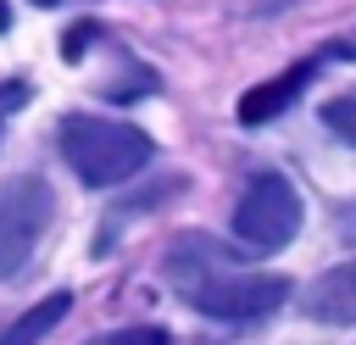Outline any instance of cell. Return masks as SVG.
<instances>
[{"label": "cell", "mask_w": 356, "mask_h": 345, "mask_svg": "<svg viewBox=\"0 0 356 345\" xmlns=\"http://www.w3.org/2000/svg\"><path fill=\"white\" fill-rule=\"evenodd\" d=\"M323 122H328L339 139H350V145H356V95H339V100H328V106H323Z\"/></svg>", "instance_id": "ba28073f"}, {"label": "cell", "mask_w": 356, "mask_h": 345, "mask_svg": "<svg viewBox=\"0 0 356 345\" xmlns=\"http://www.w3.org/2000/svg\"><path fill=\"white\" fill-rule=\"evenodd\" d=\"M6 28H11V6L0 0V33H6Z\"/></svg>", "instance_id": "8fae6325"}, {"label": "cell", "mask_w": 356, "mask_h": 345, "mask_svg": "<svg viewBox=\"0 0 356 345\" xmlns=\"http://www.w3.org/2000/svg\"><path fill=\"white\" fill-rule=\"evenodd\" d=\"M56 139H61L67 167H72L83 184H95V189L134 178V172L156 156L150 134H139L134 122H111V117H67Z\"/></svg>", "instance_id": "7a4b0ae2"}, {"label": "cell", "mask_w": 356, "mask_h": 345, "mask_svg": "<svg viewBox=\"0 0 356 345\" xmlns=\"http://www.w3.org/2000/svg\"><path fill=\"white\" fill-rule=\"evenodd\" d=\"M89 345H167V328H156V323H139V328H111V334H100V339H89Z\"/></svg>", "instance_id": "9c48e42d"}, {"label": "cell", "mask_w": 356, "mask_h": 345, "mask_svg": "<svg viewBox=\"0 0 356 345\" xmlns=\"http://www.w3.org/2000/svg\"><path fill=\"white\" fill-rule=\"evenodd\" d=\"M312 78H317V61H295L289 72H278V78L245 89V100H239V122H245V128H261V122L284 117V111L300 100V89H306Z\"/></svg>", "instance_id": "5b68a950"}, {"label": "cell", "mask_w": 356, "mask_h": 345, "mask_svg": "<svg viewBox=\"0 0 356 345\" xmlns=\"http://www.w3.org/2000/svg\"><path fill=\"white\" fill-rule=\"evenodd\" d=\"M295 234H300V195H295V184L284 172H256L250 189L234 206V239L245 250H256V256H273Z\"/></svg>", "instance_id": "3957f363"}, {"label": "cell", "mask_w": 356, "mask_h": 345, "mask_svg": "<svg viewBox=\"0 0 356 345\" xmlns=\"http://www.w3.org/2000/svg\"><path fill=\"white\" fill-rule=\"evenodd\" d=\"M161 273H167L178 300H189L195 312H206L217 323H256V317H267L289 300L284 273L239 267L211 234H178L161 256Z\"/></svg>", "instance_id": "6da1fadb"}, {"label": "cell", "mask_w": 356, "mask_h": 345, "mask_svg": "<svg viewBox=\"0 0 356 345\" xmlns=\"http://www.w3.org/2000/svg\"><path fill=\"white\" fill-rule=\"evenodd\" d=\"M33 6H56V0H33Z\"/></svg>", "instance_id": "7c38bea8"}, {"label": "cell", "mask_w": 356, "mask_h": 345, "mask_svg": "<svg viewBox=\"0 0 356 345\" xmlns=\"http://www.w3.org/2000/svg\"><path fill=\"white\" fill-rule=\"evenodd\" d=\"M50 211H56V195L39 172H17L0 184V278H17L33 262L50 228Z\"/></svg>", "instance_id": "277c9868"}, {"label": "cell", "mask_w": 356, "mask_h": 345, "mask_svg": "<svg viewBox=\"0 0 356 345\" xmlns=\"http://www.w3.org/2000/svg\"><path fill=\"white\" fill-rule=\"evenodd\" d=\"M300 306H306L312 323H328V328L356 323V262H339L323 278H312V289L300 295Z\"/></svg>", "instance_id": "8992f818"}, {"label": "cell", "mask_w": 356, "mask_h": 345, "mask_svg": "<svg viewBox=\"0 0 356 345\" xmlns=\"http://www.w3.org/2000/svg\"><path fill=\"white\" fill-rule=\"evenodd\" d=\"M328 50H334V56H350V61H356V39H339V45H328Z\"/></svg>", "instance_id": "30bf717a"}, {"label": "cell", "mask_w": 356, "mask_h": 345, "mask_svg": "<svg viewBox=\"0 0 356 345\" xmlns=\"http://www.w3.org/2000/svg\"><path fill=\"white\" fill-rule=\"evenodd\" d=\"M67 312H72V295H44L39 306H28V312L0 334V345H39V339L67 317Z\"/></svg>", "instance_id": "52a82bcc"}]
</instances>
